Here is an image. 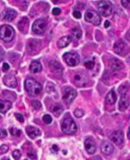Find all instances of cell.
<instances>
[{
  "instance_id": "1",
  "label": "cell",
  "mask_w": 130,
  "mask_h": 160,
  "mask_svg": "<svg viewBox=\"0 0 130 160\" xmlns=\"http://www.w3.org/2000/svg\"><path fill=\"white\" fill-rule=\"evenodd\" d=\"M25 90L31 96H37L42 90L41 85L32 78H28L25 81Z\"/></svg>"
},
{
  "instance_id": "2",
  "label": "cell",
  "mask_w": 130,
  "mask_h": 160,
  "mask_svg": "<svg viewBox=\"0 0 130 160\" xmlns=\"http://www.w3.org/2000/svg\"><path fill=\"white\" fill-rule=\"evenodd\" d=\"M15 36V31L10 25H3L0 28V39L8 43L12 41Z\"/></svg>"
},
{
  "instance_id": "3",
  "label": "cell",
  "mask_w": 130,
  "mask_h": 160,
  "mask_svg": "<svg viewBox=\"0 0 130 160\" xmlns=\"http://www.w3.org/2000/svg\"><path fill=\"white\" fill-rule=\"evenodd\" d=\"M61 127L63 132L67 135L74 134L77 130L76 123L71 118H66L63 119L62 122Z\"/></svg>"
},
{
  "instance_id": "4",
  "label": "cell",
  "mask_w": 130,
  "mask_h": 160,
  "mask_svg": "<svg viewBox=\"0 0 130 160\" xmlns=\"http://www.w3.org/2000/svg\"><path fill=\"white\" fill-rule=\"evenodd\" d=\"M98 10L103 17H109L112 11V5L109 1H100L98 3Z\"/></svg>"
},
{
  "instance_id": "5",
  "label": "cell",
  "mask_w": 130,
  "mask_h": 160,
  "mask_svg": "<svg viewBox=\"0 0 130 160\" xmlns=\"http://www.w3.org/2000/svg\"><path fill=\"white\" fill-rule=\"evenodd\" d=\"M63 59L67 65L74 67L78 65L80 62V57L76 53L66 52L63 56Z\"/></svg>"
},
{
  "instance_id": "6",
  "label": "cell",
  "mask_w": 130,
  "mask_h": 160,
  "mask_svg": "<svg viewBox=\"0 0 130 160\" xmlns=\"http://www.w3.org/2000/svg\"><path fill=\"white\" fill-rule=\"evenodd\" d=\"M89 82L88 75L83 71H78L74 76V82L78 87H83Z\"/></svg>"
},
{
  "instance_id": "7",
  "label": "cell",
  "mask_w": 130,
  "mask_h": 160,
  "mask_svg": "<svg viewBox=\"0 0 130 160\" xmlns=\"http://www.w3.org/2000/svg\"><path fill=\"white\" fill-rule=\"evenodd\" d=\"M86 21L92 23L95 25H98L101 23V18L98 13L93 10H88L84 15Z\"/></svg>"
},
{
  "instance_id": "8",
  "label": "cell",
  "mask_w": 130,
  "mask_h": 160,
  "mask_svg": "<svg viewBox=\"0 0 130 160\" xmlns=\"http://www.w3.org/2000/svg\"><path fill=\"white\" fill-rule=\"evenodd\" d=\"M46 29V22L44 19H37L33 24L32 30L37 34H40L43 33Z\"/></svg>"
},
{
  "instance_id": "9",
  "label": "cell",
  "mask_w": 130,
  "mask_h": 160,
  "mask_svg": "<svg viewBox=\"0 0 130 160\" xmlns=\"http://www.w3.org/2000/svg\"><path fill=\"white\" fill-rule=\"evenodd\" d=\"M77 96V91L71 87L64 89L63 92V100L66 104H71Z\"/></svg>"
},
{
  "instance_id": "10",
  "label": "cell",
  "mask_w": 130,
  "mask_h": 160,
  "mask_svg": "<svg viewBox=\"0 0 130 160\" xmlns=\"http://www.w3.org/2000/svg\"><path fill=\"white\" fill-rule=\"evenodd\" d=\"M3 83L4 84L10 88H15L17 86V81L15 76L12 74H6L3 78Z\"/></svg>"
},
{
  "instance_id": "11",
  "label": "cell",
  "mask_w": 130,
  "mask_h": 160,
  "mask_svg": "<svg viewBox=\"0 0 130 160\" xmlns=\"http://www.w3.org/2000/svg\"><path fill=\"white\" fill-rule=\"evenodd\" d=\"M84 147L86 152L89 154H93L96 152V144L92 137H89L85 140Z\"/></svg>"
},
{
  "instance_id": "12",
  "label": "cell",
  "mask_w": 130,
  "mask_h": 160,
  "mask_svg": "<svg viewBox=\"0 0 130 160\" xmlns=\"http://www.w3.org/2000/svg\"><path fill=\"white\" fill-rule=\"evenodd\" d=\"M110 139L116 145H121L124 142V133L121 130L115 131L110 135Z\"/></svg>"
},
{
  "instance_id": "13",
  "label": "cell",
  "mask_w": 130,
  "mask_h": 160,
  "mask_svg": "<svg viewBox=\"0 0 130 160\" xmlns=\"http://www.w3.org/2000/svg\"><path fill=\"white\" fill-rule=\"evenodd\" d=\"M41 47V42L37 39H31L28 42L27 49L31 54H36Z\"/></svg>"
},
{
  "instance_id": "14",
  "label": "cell",
  "mask_w": 130,
  "mask_h": 160,
  "mask_svg": "<svg viewBox=\"0 0 130 160\" xmlns=\"http://www.w3.org/2000/svg\"><path fill=\"white\" fill-rule=\"evenodd\" d=\"M114 150V146L108 141L103 140L101 144V151L106 155L111 154Z\"/></svg>"
},
{
  "instance_id": "15",
  "label": "cell",
  "mask_w": 130,
  "mask_h": 160,
  "mask_svg": "<svg viewBox=\"0 0 130 160\" xmlns=\"http://www.w3.org/2000/svg\"><path fill=\"white\" fill-rule=\"evenodd\" d=\"M25 131H26V133H27L28 136L31 139H35L38 136H40L41 134V131L38 128L30 125L26 127Z\"/></svg>"
},
{
  "instance_id": "16",
  "label": "cell",
  "mask_w": 130,
  "mask_h": 160,
  "mask_svg": "<svg viewBox=\"0 0 130 160\" xmlns=\"http://www.w3.org/2000/svg\"><path fill=\"white\" fill-rule=\"evenodd\" d=\"M17 16V11L12 8H6L3 11V19L6 21H11Z\"/></svg>"
},
{
  "instance_id": "17",
  "label": "cell",
  "mask_w": 130,
  "mask_h": 160,
  "mask_svg": "<svg viewBox=\"0 0 130 160\" xmlns=\"http://www.w3.org/2000/svg\"><path fill=\"white\" fill-rule=\"evenodd\" d=\"M50 68L52 72L56 74H61L63 70L61 64L55 60L51 61L50 63Z\"/></svg>"
},
{
  "instance_id": "18",
  "label": "cell",
  "mask_w": 130,
  "mask_h": 160,
  "mask_svg": "<svg viewBox=\"0 0 130 160\" xmlns=\"http://www.w3.org/2000/svg\"><path fill=\"white\" fill-rule=\"evenodd\" d=\"M126 47H127L126 45L124 43L123 41H122V40H119V41H118L115 43L114 47V50L116 53L120 55L125 51L126 49Z\"/></svg>"
},
{
  "instance_id": "19",
  "label": "cell",
  "mask_w": 130,
  "mask_h": 160,
  "mask_svg": "<svg viewBox=\"0 0 130 160\" xmlns=\"http://www.w3.org/2000/svg\"><path fill=\"white\" fill-rule=\"evenodd\" d=\"M72 42V37L70 36H66L62 37L57 42V47L60 48L67 47Z\"/></svg>"
},
{
  "instance_id": "20",
  "label": "cell",
  "mask_w": 130,
  "mask_h": 160,
  "mask_svg": "<svg viewBox=\"0 0 130 160\" xmlns=\"http://www.w3.org/2000/svg\"><path fill=\"white\" fill-rule=\"evenodd\" d=\"M110 65L111 68L114 71H119L123 69L124 65L123 62L117 58H113L110 61Z\"/></svg>"
},
{
  "instance_id": "21",
  "label": "cell",
  "mask_w": 130,
  "mask_h": 160,
  "mask_svg": "<svg viewBox=\"0 0 130 160\" xmlns=\"http://www.w3.org/2000/svg\"><path fill=\"white\" fill-rule=\"evenodd\" d=\"M129 106V99L127 95H122L119 102V109L121 111H124Z\"/></svg>"
},
{
  "instance_id": "22",
  "label": "cell",
  "mask_w": 130,
  "mask_h": 160,
  "mask_svg": "<svg viewBox=\"0 0 130 160\" xmlns=\"http://www.w3.org/2000/svg\"><path fill=\"white\" fill-rule=\"evenodd\" d=\"M29 24V20L28 18L23 17L18 24V28L21 32L25 33H27Z\"/></svg>"
},
{
  "instance_id": "23",
  "label": "cell",
  "mask_w": 130,
  "mask_h": 160,
  "mask_svg": "<svg viewBox=\"0 0 130 160\" xmlns=\"http://www.w3.org/2000/svg\"><path fill=\"white\" fill-rule=\"evenodd\" d=\"M11 105L10 101L0 100V112L3 114L6 113L11 108Z\"/></svg>"
},
{
  "instance_id": "24",
  "label": "cell",
  "mask_w": 130,
  "mask_h": 160,
  "mask_svg": "<svg viewBox=\"0 0 130 160\" xmlns=\"http://www.w3.org/2000/svg\"><path fill=\"white\" fill-rule=\"evenodd\" d=\"M50 111L55 116L58 117L63 112V107L62 106L61 104H55L51 106Z\"/></svg>"
},
{
  "instance_id": "25",
  "label": "cell",
  "mask_w": 130,
  "mask_h": 160,
  "mask_svg": "<svg viewBox=\"0 0 130 160\" xmlns=\"http://www.w3.org/2000/svg\"><path fill=\"white\" fill-rule=\"evenodd\" d=\"M30 71L32 73H37L40 72L42 69V65L40 64V62H39L37 61H33L30 65Z\"/></svg>"
},
{
  "instance_id": "26",
  "label": "cell",
  "mask_w": 130,
  "mask_h": 160,
  "mask_svg": "<svg viewBox=\"0 0 130 160\" xmlns=\"http://www.w3.org/2000/svg\"><path fill=\"white\" fill-rule=\"evenodd\" d=\"M106 102L111 105H113L115 103L117 100V96L115 94V92L114 90H110L106 97Z\"/></svg>"
},
{
  "instance_id": "27",
  "label": "cell",
  "mask_w": 130,
  "mask_h": 160,
  "mask_svg": "<svg viewBox=\"0 0 130 160\" xmlns=\"http://www.w3.org/2000/svg\"><path fill=\"white\" fill-rule=\"evenodd\" d=\"M71 33L72 36L77 39H79L82 36V31L81 30L77 28V27H74L71 30Z\"/></svg>"
},
{
  "instance_id": "28",
  "label": "cell",
  "mask_w": 130,
  "mask_h": 160,
  "mask_svg": "<svg viewBox=\"0 0 130 160\" xmlns=\"http://www.w3.org/2000/svg\"><path fill=\"white\" fill-rule=\"evenodd\" d=\"M10 132L12 136L16 137H19L22 133V131L20 129H17L16 128H11L10 129Z\"/></svg>"
},
{
  "instance_id": "29",
  "label": "cell",
  "mask_w": 130,
  "mask_h": 160,
  "mask_svg": "<svg viewBox=\"0 0 130 160\" xmlns=\"http://www.w3.org/2000/svg\"><path fill=\"white\" fill-rule=\"evenodd\" d=\"M31 105L36 110H40L41 108V104L38 100H32L31 102Z\"/></svg>"
},
{
  "instance_id": "30",
  "label": "cell",
  "mask_w": 130,
  "mask_h": 160,
  "mask_svg": "<svg viewBox=\"0 0 130 160\" xmlns=\"http://www.w3.org/2000/svg\"><path fill=\"white\" fill-rule=\"evenodd\" d=\"M43 121L46 125H49L52 122V118L49 114H45L43 117Z\"/></svg>"
},
{
  "instance_id": "31",
  "label": "cell",
  "mask_w": 130,
  "mask_h": 160,
  "mask_svg": "<svg viewBox=\"0 0 130 160\" xmlns=\"http://www.w3.org/2000/svg\"><path fill=\"white\" fill-rule=\"evenodd\" d=\"M46 91L48 93H53L55 91V86L53 85V83H48L47 86H46Z\"/></svg>"
},
{
  "instance_id": "32",
  "label": "cell",
  "mask_w": 130,
  "mask_h": 160,
  "mask_svg": "<svg viewBox=\"0 0 130 160\" xmlns=\"http://www.w3.org/2000/svg\"><path fill=\"white\" fill-rule=\"evenodd\" d=\"M8 149H9V147L6 144L2 145L1 147H0V155L7 153L8 151Z\"/></svg>"
},
{
  "instance_id": "33",
  "label": "cell",
  "mask_w": 130,
  "mask_h": 160,
  "mask_svg": "<svg viewBox=\"0 0 130 160\" xmlns=\"http://www.w3.org/2000/svg\"><path fill=\"white\" fill-rule=\"evenodd\" d=\"M84 65L87 69H92L95 66V62L93 61H87V62H84Z\"/></svg>"
},
{
  "instance_id": "34",
  "label": "cell",
  "mask_w": 130,
  "mask_h": 160,
  "mask_svg": "<svg viewBox=\"0 0 130 160\" xmlns=\"http://www.w3.org/2000/svg\"><path fill=\"white\" fill-rule=\"evenodd\" d=\"M84 111L82 109H76L74 111V115L77 118H81V117H83L84 116Z\"/></svg>"
},
{
  "instance_id": "35",
  "label": "cell",
  "mask_w": 130,
  "mask_h": 160,
  "mask_svg": "<svg viewBox=\"0 0 130 160\" xmlns=\"http://www.w3.org/2000/svg\"><path fill=\"white\" fill-rule=\"evenodd\" d=\"M12 156L15 160H19L21 157V152L19 150L16 149L14 152H13Z\"/></svg>"
},
{
  "instance_id": "36",
  "label": "cell",
  "mask_w": 130,
  "mask_h": 160,
  "mask_svg": "<svg viewBox=\"0 0 130 160\" xmlns=\"http://www.w3.org/2000/svg\"><path fill=\"white\" fill-rule=\"evenodd\" d=\"M28 156L31 158V159H36V154L34 151L33 149H29L28 151Z\"/></svg>"
},
{
  "instance_id": "37",
  "label": "cell",
  "mask_w": 130,
  "mask_h": 160,
  "mask_svg": "<svg viewBox=\"0 0 130 160\" xmlns=\"http://www.w3.org/2000/svg\"><path fill=\"white\" fill-rule=\"evenodd\" d=\"M7 136V131L5 129L0 128V139H3Z\"/></svg>"
},
{
  "instance_id": "38",
  "label": "cell",
  "mask_w": 130,
  "mask_h": 160,
  "mask_svg": "<svg viewBox=\"0 0 130 160\" xmlns=\"http://www.w3.org/2000/svg\"><path fill=\"white\" fill-rule=\"evenodd\" d=\"M15 118H17V119L18 120V121L20 123H23L24 122V116L22 114H19V113H15Z\"/></svg>"
},
{
  "instance_id": "39",
  "label": "cell",
  "mask_w": 130,
  "mask_h": 160,
  "mask_svg": "<svg viewBox=\"0 0 130 160\" xmlns=\"http://www.w3.org/2000/svg\"><path fill=\"white\" fill-rule=\"evenodd\" d=\"M73 16L76 18V19H81V13L80 11H74L73 12Z\"/></svg>"
},
{
  "instance_id": "40",
  "label": "cell",
  "mask_w": 130,
  "mask_h": 160,
  "mask_svg": "<svg viewBox=\"0 0 130 160\" xmlns=\"http://www.w3.org/2000/svg\"><path fill=\"white\" fill-rule=\"evenodd\" d=\"M52 13H53V14L54 16H58L61 13V10L57 7L54 8L53 10H52Z\"/></svg>"
},
{
  "instance_id": "41",
  "label": "cell",
  "mask_w": 130,
  "mask_h": 160,
  "mask_svg": "<svg viewBox=\"0 0 130 160\" xmlns=\"http://www.w3.org/2000/svg\"><path fill=\"white\" fill-rule=\"evenodd\" d=\"M9 69H10V65H8V64H7V63H4L3 64V67H2V69H3V71H4V72H6V71H8V70H9Z\"/></svg>"
},
{
  "instance_id": "42",
  "label": "cell",
  "mask_w": 130,
  "mask_h": 160,
  "mask_svg": "<svg viewBox=\"0 0 130 160\" xmlns=\"http://www.w3.org/2000/svg\"><path fill=\"white\" fill-rule=\"evenodd\" d=\"M121 3H122V5H123L124 7L126 8H128L129 7V1H121Z\"/></svg>"
},
{
  "instance_id": "43",
  "label": "cell",
  "mask_w": 130,
  "mask_h": 160,
  "mask_svg": "<svg viewBox=\"0 0 130 160\" xmlns=\"http://www.w3.org/2000/svg\"><path fill=\"white\" fill-rule=\"evenodd\" d=\"M89 160H102V159L99 156H96L92 157V158H90Z\"/></svg>"
},
{
  "instance_id": "44",
  "label": "cell",
  "mask_w": 130,
  "mask_h": 160,
  "mask_svg": "<svg viewBox=\"0 0 130 160\" xmlns=\"http://www.w3.org/2000/svg\"><path fill=\"white\" fill-rule=\"evenodd\" d=\"M110 25V22L109 20H106L105 22V24H104V27H105L106 28H108Z\"/></svg>"
},
{
  "instance_id": "45",
  "label": "cell",
  "mask_w": 130,
  "mask_h": 160,
  "mask_svg": "<svg viewBox=\"0 0 130 160\" xmlns=\"http://www.w3.org/2000/svg\"><path fill=\"white\" fill-rule=\"evenodd\" d=\"M53 149H55V151L56 152H57V151H58V147H57L56 145H54L53 146Z\"/></svg>"
},
{
  "instance_id": "46",
  "label": "cell",
  "mask_w": 130,
  "mask_h": 160,
  "mask_svg": "<svg viewBox=\"0 0 130 160\" xmlns=\"http://www.w3.org/2000/svg\"><path fill=\"white\" fill-rule=\"evenodd\" d=\"M25 160H27V159H25Z\"/></svg>"
},
{
  "instance_id": "47",
  "label": "cell",
  "mask_w": 130,
  "mask_h": 160,
  "mask_svg": "<svg viewBox=\"0 0 130 160\" xmlns=\"http://www.w3.org/2000/svg\"><path fill=\"white\" fill-rule=\"evenodd\" d=\"M0 118H1V117H0Z\"/></svg>"
}]
</instances>
